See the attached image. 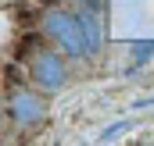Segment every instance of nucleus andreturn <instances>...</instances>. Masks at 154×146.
I'll return each instance as SVG.
<instances>
[{"instance_id": "423d86ee", "label": "nucleus", "mask_w": 154, "mask_h": 146, "mask_svg": "<svg viewBox=\"0 0 154 146\" xmlns=\"http://www.w3.org/2000/svg\"><path fill=\"white\" fill-rule=\"evenodd\" d=\"M79 11H86V14H104V0H75Z\"/></svg>"}, {"instance_id": "f257e3e1", "label": "nucleus", "mask_w": 154, "mask_h": 146, "mask_svg": "<svg viewBox=\"0 0 154 146\" xmlns=\"http://www.w3.org/2000/svg\"><path fill=\"white\" fill-rule=\"evenodd\" d=\"M43 32H47L50 43H57V50H61L65 57H86V54H93L82 14L57 11V7H54V11L43 14Z\"/></svg>"}, {"instance_id": "7ed1b4c3", "label": "nucleus", "mask_w": 154, "mask_h": 146, "mask_svg": "<svg viewBox=\"0 0 154 146\" xmlns=\"http://www.w3.org/2000/svg\"><path fill=\"white\" fill-rule=\"evenodd\" d=\"M7 118L22 128H36L39 121L47 118V104L39 93H29V89H18L11 86L7 89Z\"/></svg>"}, {"instance_id": "0eeeda50", "label": "nucleus", "mask_w": 154, "mask_h": 146, "mask_svg": "<svg viewBox=\"0 0 154 146\" xmlns=\"http://www.w3.org/2000/svg\"><path fill=\"white\" fill-rule=\"evenodd\" d=\"M136 107H154V96H147V100H136Z\"/></svg>"}, {"instance_id": "20e7f679", "label": "nucleus", "mask_w": 154, "mask_h": 146, "mask_svg": "<svg viewBox=\"0 0 154 146\" xmlns=\"http://www.w3.org/2000/svg\"><path fill=\"white\" fill-rule=\"evenodd\" d=\"M147 57H154V39H140V43L133 46V68H136L140 61H147Z\"/></svg>"}, {"instance_id": "39448f33", "label": "nucleus", "mask_w": 154, "mask_h": 146, "mask_svg": "<svg viewBox=\"0 0 154 146\" xmlns=\"http://www.w3.org/2000/svg\"><path fill=\"white\" fill-rule=\"evenodd\" d=\"M125 128H129V121H115V125H108V128L100 132V143H108V139H118Z\"/></svg>"}, {"instance_id": "f03ea898", "label": "nucleus", "mask_w": 154, "mask_h": 146, "mask_svg": "<svg viewBox=\"0 0 154 146\" xmlns=\"http://www.w3.org/2000/svg\"><path fill=\"white\" fill-rule=\"evenodd\" d=\"M29 75H32V82H36L39 89H47V93H57V89H65V82H68V68H65V54H57V50H47V46H39L36 54L29 57Z\"/></svg>"}]
</instances>
